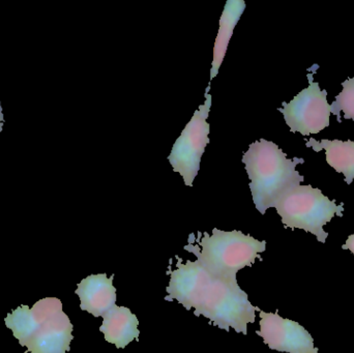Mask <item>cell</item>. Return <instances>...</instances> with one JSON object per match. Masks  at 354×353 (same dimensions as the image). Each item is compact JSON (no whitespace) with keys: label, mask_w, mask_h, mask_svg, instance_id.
Returning <instances> with one entry per match:
<instances>
[{"label":"cell","mask_w":354,"mask_h":353,"mask_svg":"<svg viewBox=\"0 0 354 353\" xmlns=\"http://www.w3.org/2000/svg\"><path fill=\"white\" fill-rule=\"evenodd\" d=\"M185 250L193 253L212 278L236 280L239 271L252 267L257 258L261 260L260 253L266 250V242L236 230L222 231L214 228L212 236L204 232L199 246L189 244Z\"/></svg>","instance_id":"cell-2"},{"label":"cell","mask_w":354,"mask_h":353,"mask_svg":"<svg viewBox=\"0 0 354 353\" xmlns=\"http://www.w3.org/2000/svg\"><path fill=\"white\" fill-rule=\"evenodd\" d=\"M314 74H308L310 85L303 89L289 103H283L279 111L284 116L291 133H301L304 136L318 134L330 124V105L328 91L322 89L314 81Z\"/></svg>","instance_id":"cell-6"},{"label":"cell","mask_w":354,"mask_h":353,"mask_svg":"<svg viewBox=\"0 0 354 353\" xmlns=\"http://www.w3.org/2000/svg\"><path fill=\"white\" fill-rule=\"evenodd\" d=\"M245 2L243 0H228L225 4L224 10L220 19L218 37L214 48V60L210 70V80L214 78L220 70L221 64L225 58L229 41L233 35L235 26L245 12Z\"/></svg>","instance_id":"cell-14"},{"label":"cell","mask_w":354,"mask_h":353,"mask_svg":"<svg viewBox=\"0 0 354 353\" xmlns=\"http://www.w3.org/2000/svg\"><path fill=\"white\" fill-rule=\"evenodd\" d=\"M208 89L209 86L206 88L205 103L196 110L168 157L174 172L183 176L187 187L193 186L194 180L199 172L202 155L209 142L210 128L206 120L212 108V95L207 93Z\"/></svg>","instance_id":"cell-5"},{"label":"cell","mask_w":354,"mask_h":353,"mask_svg":"<svg viewBox=\"0 0 354 353\" xmlns=\"http://www.w3.org/2000/svg\"><path fill=\"white\" fill-rule=\"evenodd\" d=\"M73 330L70 318L62 311L48 321L25 347L29 353H68L74 339Z\"/></svg>","instance_id":"cell-11"},{"label":"cell","mask_w":354,"mask_h":353,"mask_svg":"<svg viewBox=\"0 0 354 353\" xmlns=\"http://www.w3.org/2000/svg\"><path fill=\"white\" fill-rule=\"evenodd\" d=\"M257 308L250 303L236 280L212 278L194 314L209 319L218 329H233L247 335L248 325L255 323Z\"/></svg>","instance_id":"cell-4"},{"label":"cell","mask_w":354,"mask_h":353,"mask_svg":"<svg viewBox=\"0 0 354 353\" xmlns=\"http://www.w3.org/2000/svg\"><path fill=\"white\" fill-rule=\"evenodd\" d=\"M113 278L106 274L91 275L78 284L75 294L80 298V309L95 317H103L116 305Z\"/></svg>","instance_id":"cell-10"},{"label":"cell","mask_w":354,"mask_h":353,"mask_svg":"<svg viewBox=\"0 0 354 353\" xmlns=\"http://www.w3.org/2000/svg\"><path fill=\"white\" fill-rule=\"evenodd\" d=\"M316 153L326 151V162L339 173L344 174L345 182L351 184L354 180V141L328 140L322 141L311 138L306 143Z\"/></svg>","instance_id":"cell-13"},{"label":"cell","mask_w":354,"mask_h":353,"mask_svg":"<svg viewBox=\"0 0 354 353\" xmlns=\"http://www.w3.org/2000/svg\"><path fill=\"white\" fill-rule=\"evenodd\" d=\"M342 86L343 90L337 95L334 103L330 105V113L337 116V120L341 122V111H343L346 120H353L354 122V77L345 80Z\"/></svg>","instance_id":"cell-15"},{"label":"cell","mask_w":354,"mask_h":353,"mask_svg":"<svg viewBox=\"0 0 354 353\" xmlns=\"http://www.w3.org/2000/svg\"><path fill=\"white\" fill-rule=\"evenodd\" d=\"M257 335L270 350L286 353H318L311 334L297 321L283 318L278 312L259 311Z\"/></svg>","instance_id":"cell-7"},{"label":"cell","mask_w":354,"mask_h":353,"mask_svg":"<svg viewBox=\"0 0 354 353\" xmlns=\"http://www.w3.org/2000/svg\"><path fill=\"white\" fill-rule=\"evenodd\" d=\"M343 250H349L354 255V234L349 236L346 242L342 246Z\"/></svg>","instance_id":"cell-16"},{"label":"cell","mask_w":354,"mask_h":353,"mask_svg":"<svg viewBox=\"0 0 354 353\" xmlns=\"http://www.w3.org/2000/svg\"><path fill=\"white\" fill-rule=\"evenodd\" d=\"M62 303L57 298H45L32 307L21 306L4 319L6 327L23 347L43 327L48 321L62 312Z\"/></svg>","instance_id":"cell-9"},{"label":"cell","mask_w":354,"mask_h":353,"mask_svg":"<svg viewBox=\"0 0 354 353\" xmlns=\"http://www.w3.org/2000/svg\"><path fill=\"white\" fill-rule=\"evenodd\" d=\"M2 122H3V114H2L1 104H0V133L2 132Z\"/></svg>","instance_id":"cell-17"},{"label":"cell","mask_w":354,"mask_h":353,"mask_svg":"<svg viewBox=\"0 0 354 353\" xmlns=\"http://www.w3.org/2000/svg\"><path fill=\"white\" fill-rule=\"evenodd\" d=\"M136 315L126 307L114 306L103 316L100 331L108 343L114 344L118 348H124L138 339L140 332Z\"/></svg>","instance_id":"cell-12"},{"label":"cell","mask_w":354,"mask_h":353,"mask_svg":"<svg viewBox=\"0 0 354 353\" xmlns=\"http://www.w3.org/2000/svg\"><path fill=\"white\" fill-rule=\"evenodd\" d=\"M243 163L251 180L254 204L261 215L274 207L287 191L305 180L297 171V166L305 163V160L288 159L276 143L266 139L250 145L243 155Z\"/></svg>","instance_id":"cell-1"},{"label":"cell","mask_w":354,"mask_h":353,"mask_svg":"<svg viewBox=\"0 0 354 353\" xmlns=\"http://www.w3.org/2000/svg\"><path fill=\"white\" fill-rule=\"evenodd\" d=\"M212 280V276L199 261L187 260L183 263L179 260L176 269L170 275L165 300H176L187 311L195 309Z\"/></svg>","instance_id":"cell-8"},{"label":"cell","mask_w":354,"mask_h":353,"mask_svg":"<svg viewBox=\"0 0 354 353\" xmlns=\"http://www.w3.org/2000/svg\"><path fill=\"white\" fill-rule=\"evenodd\" d=\"M274 207L285 227L310 232L322 244L328 236L324 226L336 216L342 218L344 211V203L337 205L336 200H330L311 184H299L287 191Z\"/></svg>","instance_id":"cell-3"}]
</instances>
